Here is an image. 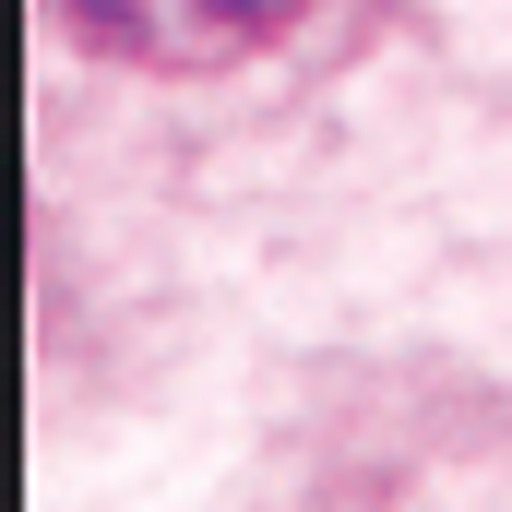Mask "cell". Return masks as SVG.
<instances>
[{"instance_id": "1", "label": "cell", "mask_w": 512, "mask_h": 512, "mask_svg": "<svg viewBox=\"0 0 512 512\" xmlns=\"http://www.w3.org/2000/svg\"><path fill=\"white\" fill-rule=\"evenodd\" d=\"M239 512H512V382L346 393L251 465Z\"/></svg>"}, {"instance_id": "2", "label": "cell", "mask_w": 512, "mask_h": 512, "mask_svg": "<svg viewBox=\"0 0 512 512\" xmlns=\"http://www.w3.org/2000/svg\"><path fill=\"white\" fill-rule=\"evenodd\" d=\"M48 12L96 60H131V72H239V60L310 36L346 0H48Z\"/></svg>"}]
</instances>
